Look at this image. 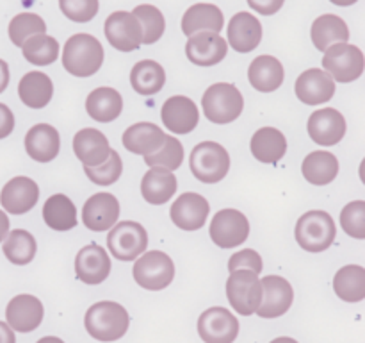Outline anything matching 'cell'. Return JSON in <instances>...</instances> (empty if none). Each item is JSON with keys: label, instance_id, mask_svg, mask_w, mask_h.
Here are the masks:
<instances>
[{"label": "cell", "instance_id": "ffe728a7", "mask_svg": "<svg viewBox=\"0 0 365 343\" xmlns=\"http://www.w3.org/2000/svg\"><path fill=\"white\" fill-rule=\"evenodd\" d=\"M110 257L106 249L96 243L82 247L75 257V272L77 277L86 284H100L110 274Z\"/></svg>", "mask_w": 365, "mask_h": 343}, {"label": "cell", "instance_id": "f1b7e54d", "mask_svg": "<svg viewBox=\"0 0 365 343\" xmlns=\"http://www.w3.org/2000/svg\"><path fill=\"white\" fill-rule=\"evenodd\" d=\"M253 157L260 163L274 164L287 152V139L284 132L274 127H262L253 134L250 141Z\"/></svg>", "mask_w": 365, "mask_h": 343}, {"label": "cell", "instance_id": "bcb514c9", "mask_svg": "<svg viewBox=\"0 0 365 343\" xmlns=\"http://www.w3.org/2000/svg\"><path fill=\"white\" fill-rule=\"evenodd\" d=\"M262 268H264L262 257H260V254L253 249L239 250V252H235L234 256L228 259V270L230 272L252 270L259 275L260 272H262Z\"/></svg>", "mask_w": 365, "mask_h": 343}, {"label": "cell", "instance_id": "7c38bea8", "mask_svg": "<svg viewBox=\"0 0 365 343\" xmlns=\"http://www.w3.org/2000/svg\"><path fill=\"white\" fill-rule=\"evenodd\" d=\"M239 320L225 307H210L198 318V334L205 343H234L239 336Z\"/></svg>", "mask_w": 365, "mask_h": 343}, {"label": "cell", "instance_id": "6da1fadb", "mask_svg": "<svg viewBox=\"0 0 365 343\" xmlns=\"http://www.w3.org/2000/svg\"><path fill=\"white\" fill-rule=\"evenodd\" d=\"M130 317L121 304L103 300L86 311V331L98 342H116L128 331Z\"/></svg>", "mask_w": 365, "mask_h": 343}, {"label": "cell", "instance_id": "ba28073f", "mask_svg": "<svg viewBox=\"0 0 365 343\" xmlns=\"http://www.w3.org/2000/svg\"><path fill=\"white\" fill-rule=\"evenodd\" d=\"M107 247L110 256L120 261H134L141 254H145L148 247V232L138 222H120L109 229L107 234Z\"/></svg>", "mask_w": 365, "mask_h": 343}, {"label": "cell", "instance_id": "b9f144b4", "mask_svg": "<svg viewBox=\"0 0 365 343\" xmlns=\"http://www.w3.org/2000/svg\"><path fill=\"white\" fill-rule=\"evenodd\" d=\"M182 161H184V146L173 136L166 134V141H164L163 149L159 152L152 154V156H145V163L152 166L166 168V170L173 172L180 168Z\"/></svg>", "mask_w": 365, "mask_h": 343}, {"label": "cell", "instance_id": "1f68e13d", "mask_svg": "<svg viewBox=\"0 0 365 343\" xmlns=\"http://www.w3.org/2000/svg\"><path fill=\"white\" fill-rule=\"evenodd\" d=\"M310 36H312V43L316 45V49L327 52L330 46L348 43L349 29L346 21L337 14H323L314 20Z\"/></svg>", "mask_w": 365, "mask_h": 343}, {"label": "cell", "instance_id": "9a60e30c", "mask_svg": "<svg viewBox=\"0 0 365 343\" xmlns=\"http://www.w3.org/2000/svg\"><path fill=\"white\" fill-rule=\"evenodd\" d=\"M120 218V202L110 193L102 192L89 197L82 207V224L89 231H109Z\"/></svg>", "mask_w": 365, "mask_h": 343}, {"label": "cell", "instance_id": "52a82bcc", "mask_svg": "<svg viewBox=\"0 0 365 343\" xmlns=\"http://www.w3.org/2000/svg\"><path fill=\"white\" fill-rule=\"evenodd\" d=\"M227 297L230 306L242 317L257 313L262 302V284L255 272L235 270L227 279Z\"/></svg>", "mask_w": 365, "mask_h": 343}, {"label": "cell", "instance_id": "f35d334b", "mask_svg": "<svg viewBox=\"0 0 365 343\" xmlns=\"http://www.w3.org/2000/svg\"><path fill=\"white\" fill-rule=\"evenodd\" d=\"M24 57L36 66H48L59 57V43L48 34L31 36L21 46Z\"/></svg>", "mask_w": 365, "mask_h": 343}, {"label": "cell", "instance_id": "11a10c76", "mask_svg": "<svg viewBox=\"0 0 365 343\" xmlns=\"http://www.w3.org/2000/svg\"><path fill=\"white\" fill-rule=\"evenodd\" d=\"M271 343H298V342H296L294 338H289V336H282V338L273 339V342H271Z\"/></svg>", "mask_w": 365, "mask_h": 343}, {"label": "cell", "instance_id": "d6986e66", "mask_svg": "<svg viewBox=\"0 0 365 343\" xmlns=\"http://www.w3.org/2000/svg\"><path fill=\"white\" fill-rule=\"evenodd\" d=\"M310 138L314 143L323 146L337 145L346 134V120L334 107H324L310 114L307 124Z\"/></svg>", "mask_w": 365, "mask_h": 343}, {"label": "cell", "instance_id": "c3c4849f", "mask_svg": "<svg viewBox=\"0 0 365 343\" xmlns=\"http://www.w3.org/2000/svg\"><path fill=\"white\" fill-rule=\"evenodd\" d=\"M14 129V114L6 104L0 102V139L7 138Z\"/></svg>", "mask_w": 365, "mask_h": 343}, {"label": "cell", "instance_id": "cb8c5ba5", "mask_svg": "<svg viewBox=\"0 0 365 343\" xmlns=\"http://www.w3.org/2000/svg\"><path fill=\"white\" fill-rule=\"evenodd\" d=\"M109 139L98 129L86 127L73 138V152L84 166L95 168L106 163L110 156Z\"/></svg>", "mask_w": 365, "mask_h": 343}, {"label": "cell", "instance_id": "7dc6e473", "mask_svg": "<svg viewBox=\"0 0 365 343\" xmlns=\"http://www.w3.org/2000/svg\"><path fill=\"white\" fill-rule=\"evenodd\" d=\"M284 2L285 0H248V6L259 14L271 16V14H277L282 9Z\"/></svg>", "mask_w": 365, "mask_h": 343}, {"label": "cell", "instance_id": "8d00e7d4", "mask_svg": "<svg viewBox=\"0 0 365 343\" xmlns=\"http://www.w3.org/2000/svg\"><path fill=\"white\" fill-rule=\"evenodd\" d=\"M334 289L344 302H360L365 299V268L346 264L335 274Z\"/></svg>", "mask_w": 365, "mask_h": 343}, {"label": "cell", "instance_id": "e575fe53", "mask_svg": "<svg viewBox=\"0 0 365 343\" xmlns=\"http://www.w3.org/2000/svg\"><path fill=\"white\" fill-rule=\"evenodd\" d=\"M130 84L139 95H155L166 84V71H164V68L157 61H139L138 64H134L130 71Z\"/></svg>", "mask_w": 365, "mask_h": 343}, {"label": "cell", "instance_id": "ac0fdd59", "mask_svg": "<svg viewBox=\"0 0 365 343\" xmlns=\"http://www.w3.org/2000/svg\"><path fill=\"white\" fill-rule=\"evenodd\" d=\"M160 116L168 131L175 134H189L198 125L200 111L195 100L184 95H175L164 102Z\"/></svg>", "mask_w": 365, "mask_h": 343}, {"label": "cell", "instance_id": "f6af8a7d", "mask_svg": "<svg viewBox=\"0 0 365 343\" xmlns=\"http://www.w3.org/2000/svg\"><path fill=\"white\" fill-rule=\"evenodd\" d=\"M59 7L68 20L86 24L98 13V0H59Z\"/></svg>", "mask_w": 365, "mask_h": 343}, {"label": "cell", "instance_id": "60d3db41", "mask_svg": "<svg viewBox=\"0 0 365 343\" xmlns=\"http://www.w3.org/2000/svg\"><path fill=\"white\" fill-rule=\"evenodd\" d=\"M7 32H9L11 43H14L16 46H24V43L27 41L31 36L45 34L46 24L39 14L20 13L11 20Z\"/></svg>", "mask_w": 365, "mask_h": 343}, {"label": "cell", "instance_id": "d6a6232c", "mask_svg": "<svg viewBox=\"0 0 365 343\" xmlns=\"http://www.w3.org/2000/svg\"><path fill=\"white\" fill-rule=\"evenodd\" d=\"M20 100L31 109H43L53 96V84L43 71H29L18 84Z\"/></svg>", "mask_w": 365, "mask_h": 343}, {"label": "cell", "instance_id": "9f6ffc18", "mask_svg": "<svg viewBox=\"0 0 365 343\" xmlns=\"http://www.w3.org/2000/svg\"><path fill=\"white\" fill-rule=\"evenodd\" d=\"M360 179H362V182L365 184V159L362 161V164H360Z\"/></svg>", "mask_w": 365, "mask_h": 343}, {"label": "cell", "instance_id": "f5cc1de1", "mask_svg": "<svg viewBox=\"0 0 365 343\" xmlns=\"http://www.w3.org/2000/svg\"><path fill=\"white\" fill-rule=\"evenodd\" d=\"M330 2L335 4V6L346 7V6H353V4H356L359 0H330Z\"/></svg>", "mask_w": 365, "mask_h": 343}, {"label": "cell", "instance_id": "9c48e42d", "mask_svg": "<svg viewBox=\"0 0 365 343\" xmlns=\"http://www.w3.org/2000/svg\"><path fill=\"white\" fill-rule=\"evenodd\" d=\"M323 68L334 81L353 82L365 70L364 52L349 43H339L324 52Z\"/></svg>", "mask_w": 365, "mask_h": 343}, {"label": "cell", "instance_id": "db71d44e", "mask_svg": "<svg viewBox=\"0 0 365 343\" xmlns=\"http://www.w3.org/2000/svg\"><path fill=\"white\" fill-rule=\"evenodd\" d=\"M38 343H64L61 338H56V336H45V338L38 339Z\"/></svg>", "mask_w": 365, "mask_h": 343}, {"label": "cell", "instance_id": "f546056e", "mask_svg": "<svg viewBox=\"0 0 365 343\" xmlns=\"http://www.w3.org/2000/svg\"><path fill=\"white\" fill-rule=\"evenodd\" d=\"M285 77L284 66L280 61L273 56H259L250 64L248 79L250 84L262 93L277 91L282 86Z\"/></svg>", "mask_w": 365, "mask_h": 343}, {"label": "cell", "instance_id": "836d02e7", "mask_svg": "<svg viewBox=\"0 0 365 343\" xmlns=\"http://www.w3.org/2000/svg\"><path fill=\"white\" fill-rule=\"evenodd\" d=\"M302 172L310 184L327 186L339 175V159L327 150H316L303 159Z\"/></svg>", "mask_w": 365, "mask_h": 343}, {"label": "cell", "instance_id": "7402d4cb", "mask_svg": "<svg viewBox=\"0 0 365 343\" xmlns=\"http://www.w3.org/2000/svg\"><path fill=\"white\" fill-rule=\"evenodd\" d=\"M43 304L34 295H16L6 307V320L13 331L31 332L43 322Z\"/></svg>", "mask_w": 365, "mask_h": 343}, {"label": "cell", "instance_id": "d590c367", "mask_svg": "<svg viewBox=\"0 0 365 343\" xmlns=\"http://www.w3.org/2000/svg\"><path fill=\"white\" fill-rule=\"evenodd\" d=\"M43 220L53 231H70L77 225V207L66 195L57 193L43 206Z\"/></svg>", "mask_w": 365, "mask_h": 343}, {"label": "cell", "instance_id": "74e56055", "mask_svg": "<svg viewBox=\"0 0 365 343\" xmlns=\"http://www.w3.org/2000/svg\"><path fill=\"white\" fill-rule=\"evenodd\" d=\"M2 250L4 256L11 263L18 264V267H24V264H29L34 259L38 243H36V238L29 231H25V229H14L2 242Z\"/></svg>", "mask_w": 365, "mask_h": 343}, {"label": "cell", "instance_id": "f907efd6", "mask_svg": "<svg viewBox=\"0 0 365 343\" xmlns=\"http://www.w3.org/2000/svg\"><path fill=\"white\" fill-rule=\"evenodd\" d=\"M9 86V66L4 59H0V93L6 91V88Z\"/></svg>", "mask_w": 365, "mask_h": 343}, {"label": "cell", "instance_id": "83f0119b", "mask_svg": "<svg viewBox=\"0 0 365 343\" xmlns=\"http://www.w3.org/2000/svg\"><path fill=\"white\" fill-rule=\"evenodd\" d=\"M175 192H177V177L166 168L152 166L141 181L143 199L153 206L166 204L175 195Z\"/></svg>", "mask_w": 365, "mask_h": 343}, {"label": "cell", "instance_id": "7bdbcfd3", "mask_svg": "<svg viewBox=\"0 0 365 343\" xmlns=\"http://www.w3.org/2000/svg\"><path fill=\"white\" fill-rule=\"evenodd\" d=\"M86 175L91 182H95L96 186H110L121 177V172H123V163H121V157L116 150H110L109 159L103 164L95 168L84 166Z\"/></svg>", "mask_w": 365, "mask_h": 343}, {"label": "cell", "instance_id": "5bb4252c", "mask_svg": "<svg viewBox=\"0 0 365 343\" xmlns=\"http://www.w3.org/2000/svg\"><path fill=\"white\" fill-rule=\"evenodd\" d=\"M209 200L192 192L182 193L170 209L171 220L182 231H198V229H202L205 225L207 218H209Z\"/></svg>", "mask_w": 365, "mask_h": 343}, {"label": "cell", "instance_id": "816d5d0a", "mask_svg": "<svg viewBox=\"0 0 365 343\" xmlns=\"http://www.w3.org/2000/svg\"><path fill=\"white\" fill-rule=\"evenodd\" d=\"M7 234H9V218H7V214L0 209V243L6 239Z\"/></svg>", "mask_w": 365, "mask_h": 343}, {"label": "cell", "instance_id": "7a4b0ae2", "mask_svg": "<svg viewBox=\"0 0 365 343\" xmlns=\"http://www.w3.org/2000/svg\"><path fill=\"white\" fill-rule=\"evenodd\" d=\"M103 63V46L95 36L73 34L63 50V66L75 77H91Z\"/></svg>", "mask_w": 365, "mask_h": 343}, {"label": "cell", "instance_id": "8992f818", "mask_svg": "<svg viewBox=\"0 0 365 343\" xmlns=\"http://www.w3.org/2000/svg\"><path fill=\"white\" fill-rule=\"evenodd\" d=\"M132 274L141 288L159 292L168 288L173 281L175 264L173 259L163 250H150L135 259Z\"/></svg>", "mask_w": 365, "mask_h": 343}, {"label": "cell", "instance_id": "8fae6325", "mask_svg": "<svg viewBox=\"0 0 365 343\" xmlns=\"http://www.w3.org/2000/svg\"><path fill=\"white\" fill-rule=\"evenodd\" d=\"M106 38L120 52H132L143 45V25L134 13L116 11L109 14L103 25Z\"/></svg>", "mask_w": 365, "mask_h": 343}, {"label": "cell", "instance_id": "4dcf8cb0", "mask_svg": "<svg viewBox=\"0 0 365 343\" xmlns=\"http://www.w3.org/2000/svg\"><path fill=\"white\" fill-rule=\"evenodd\" d=\"M86 111L93 120L100 121V124H109V121L116 120L123 111V99H121L120 91L114 88H96L86 99Z\"/></svg>", "mask_w": 365, "mask_h": 343}, {"label": "cell", "instance_id": "ee69618b", "mask_svg": "<svg viewBox=\"0 0 365 343\" xmlns=\"http://www.w3.org/2000/svg\"><path fill=\"white\" fill-rule=\"evenodd\" d=\"M341 225L351 238L365 239V200H353L342 209Z\"/></svg>", "mask_w": 365, "mask_h": 343}, {"label": "cell", "instance_id": "44dd1931", "mask_svg": "<svg viewBox=\"0 0 365 343\" xmlns=\"http://www.w3.org/2000/svg\"><path fill=\"white\" fill-rule=\"evenodd\" d=\"M294 91L303 104L317 106L331 100L335 95V81L321 68H310L296 79Z\"/></svg>", "mask_w": 365, "mask_h": 343}, {"label": "cell", "instance_id": "484cf974", "mask_svg": "<svg viewBox=\"0 0 365 343\" xmlns=\"http://www.w3.org/2000/svg\"><path fill=\"white\" fill-rule=\"evenodd\" d=\"M61 149V138L57 129L48 124H38L25 134V150L29 157L38 163H50L56 159Z\"/></svg>", "mask_w": 365, "mask_h": 343}, {"label": "cell", "instance_id": "3957f363", "mask_svg": "<svg viewBox=\"0 0 365 343\" xmlns=\"http://www.w3.org/2000/svg\"><path fill=\"white\" fill-rule=\"evenodd\" d=\"M203 113L212 124H232L245 109L242 93L230 82H216L210 86L202 99Z\"/></svg>", "mask_w": 365, "mask_h": 343}, {"label": "cell", "instance_id": "4fadbf2b", "mask_svg": "<svg viewBox=\"0 0 365 343\" xmlns=\"http://www.w3.org/2000/svg\"><path fill=\"white\" fill-rule=\"evenodd\" d=\"M262 284V302L257 314L262 318H278L289 311L294 300V292L287 279L280 275H267L260 279Z\"/></svg>", "mask_w": 365, "mask_h": 343}, {"label": "cell", "instance_id": "2e32d148", "mask_svg": "<svg viewBox=\"0 0 365 343\" xmlns=\"http://www.w3.org/2000/svg\"><path fill=\"white\" fill-rule=\"evenodd\" d=\"M228 43L217 32H198L189 36L185 56L196 66H214L227 57Z\"/></svg>", "mask_w": 365, "mask_h": 343}, {"label": "cell", "instance_id": "4316f807", "mask_svg": "<svg viewBox=\"0 0 365 343\" xmlns=\"http://www.w3.org/2000/svg\"><path fill=\"white\" fill-rule=\"evenodd\" d=\"M223 27V13L214 4H195L182 16V32L187 38L198 34V32H217L220 34Z\"/></svg>", "mask_w": 365, "mask_h": 343}, {"label": "cell", "instance_id": "e0dca14e", "mask_svg": "<svg viewBox=\"0 0 365 343\" xmlns=\"http://www.w3.org/2000/svg\"><path fill=\"white\" fill-rule=\"evenodd\" d=\"M39 186L31 177H13L0 192V204L9 214H25L38 204Z\"/></svg>", "mask_w": 365, "mask_h": 343}, {"label": "cell", "instance_id": "d4e9b609", "mask_svg": "<svg viewBox=\"0 0 365 343\" xmlns=\"http://www.w3.org/2000/svg\"><path fill=\"white\" fill-rule=\"evenodd\" d=\"M121 141L128 152L138 154V156H152L163 149L164 141H166V132L157 127L155 124L139 121V124L130 125L123 132Z\"/></svg>", "mask_w": 365, "mask_h": 343}, {"label": "cell", "instance_id": "681fc988", "mask_svg": "<svg viewBox=\"0 0 365 343\" xmlns=\"http://www.w3.org/2000/svg\"><path fill=\"white\" fill-rule=\"evenodd\" d=\"M0 343H16L14 331L4 322H0Z\"/></svg>", "mask_w": 365, "mask_h": 343}, {"label": "cell", "instance_id": "ab89813d", "mask_svg": "<svg viewBox=\"0 0 365 343\" xmlns=\"http://www.w3.org/2000/svg\"><path fill=\"white\" fill-rule=\"evenodd\" d=\"M132 13L143 25V45H152L163 38L166 20H164V14L160 13L159 7L152 6V4H141Z\"/></svg>", "mask_w": 365, "mask_h": 343}, {"label": "cell", "instance_id": "277c9868", "mask_svg": "<svg viewBox=\"0 0 365 343\" xmlns=\"http://www.w3.org/2000/svg\"><path fill=\"white\" fill-rule=\"evenodd\" d=\"M294 236L303 250L316 254L327 250L335 242L337 227H335L334 218L327 211L314 209L299 217Z\"/></svg>", "mask_w": 365, "mask_h": 343}, {"label": "cell", "instance_id": "30bf717a", "mask_svg": "<svg viewBox=\"0 0 365 343\" xmlns=\"http://www.w3.org/2000/svg\"><path fill=\"white\" fill-rule=\"evenodd\" d=\"M210 239L221 249H234L248 239L250 222L237 209H221L210 220Z\"/></svg>", "mask_w": 365, "mask_h": 343}, {"label": "cell", "instance_id": "5b68a950", "mask_svg": "<svg viewBox=\"0 0 365 343\" xmlns=\"http://www.w3.org/2000/svg\"><path fill=\"white\" fill-rule=\"evenodd\" d=\"M191 172L198 181L205 184H216L227 177L230 170V156L227 149L216 141H202L192 149Z\"/></svg>", "mask_w": 365, "mask_h": 343}, {"label": "cell", "instance_id": "603a6c76", "mask_svg": "<svg viewBox=\"0 0 365 343\" xmlns=\"http://www.w3.org/2000/svg\"><path fill=\"white\" fill-rule=\"evenodd\" d=\"M227 36V43L232 49L241 54H248L259 46L260 39H262V25H260L259 18L253 16L252 13L241 11L232 16Z\"/></svg>", "mask_w": 365, "mask_h": 343}]
</instances>
